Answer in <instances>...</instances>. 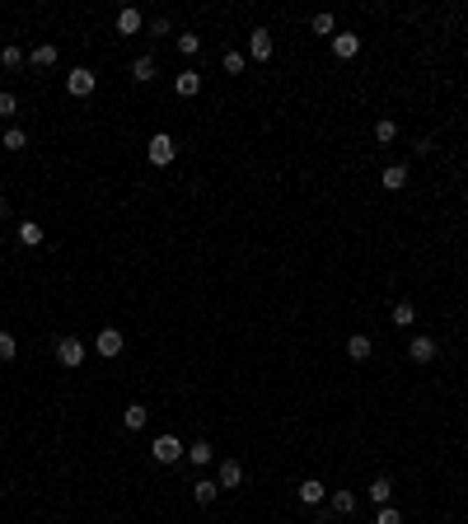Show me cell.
<instances>
[{
	"label": "cell",
	"instance_id": "12",
	"mask_svg": "<svg viewBox=\"0 0 468 524\" xmlns=\"http://www.w3.org/2000/svg\"><path fill=\"white\" fill-rule=\"evenodd\" d=\"M356 52H360V38H356V33H332V57L351 61Z\"/></svg>",
	"mask_w": 468,
	"mask_h": 524
},
{
	"label": "cell",
	"instance_id": "30",
	"mask_svg": "<svg viewBox=\"0 0 468 524\" xmlns=\"http://www.w3.org/2000/svg\"><path fill=\"white\" fill-rule=\"evenodd\" d=\"M15 356H19V337L0 333V361H15Z\"/></svg>",
	"mask_w": 468,
	"mask_h": 524
},
{
	"label": "cell",
	"instance_id": "9",
	"mask_svg": "<svg viewBox=\"0 0 468 524\" xmlns=\"http://www.w3.org/2000/svg\"><path fill=\"white\" fill-rule=\"evenodd\" d=\"M155 75H159V61H155V57H150V52L131 61V80H136V85H150V80H155Z\"/></svg>",
	"mask_w": 468,
	"mask_h": 524
},
{
	"label": "cell",
	"instance_id": "28",
	"mask_svg": "<svg viewBox=\"0 0 468 524\" xmlns=\"http://www.w3.org/2000/svg\"><path fill=\"white\" fill-rule=\"evenodd\" d=\"M197 47H202L197 33H178V52H183V57H197Z\"/></svg>",
	"mask_w": 468,
	"mask_h": 524
},
{
	"label": "cell",
	"instance_id": "10",
	"mask_svg": "<svg viewBox=\"0 0 468 524\" xmlns=\"http://www.w3.org/2000/svg\"><path fill=\"white\" fill-rule=\"evenodd\" d=\"M379 183H384V192H403L407 187V164H384Z\"/></svg>",
	"mask_w": 468,
	"mask_h": 524
},
{
	"label": "cell",
	"instance_id": "20",
	"mask_svg": "<svg viewBox=\"0 0 468 524\" xmlns=\"http://www.w3.org/2000/svg\"><path fill=\"white\" fill-rule=\"evenodd\" d=\"M140 24H145V19H140V10H122V15H117V33H122V38L140 33Z\"/></svg>",
	"mask_w": 468,
	"mask_h": 524
},
{
	"label": "cell",
	"instance_id": "25",
	"mask_svg": "<svg viewBox=\"0 0 468 524\" xmlns=\"http://www.w3.org/2000/svg\"><path fill=\"white\" fill-rule=\"evenodd\" d=\"M220 66H225V71H230V75H239V71H244V66H249V57H244V52H225V57H220Z\"/></svg>",
	"mask_w": 468,
	"mask_h": 524
},
{
	"label": "cell",
	"instance_id": "27",
	"mask_svg": "<svg viewBox=\"0 0 468 524\" xmlns=\"http://www.w3.org/2000/svg\"><path fill=\"white\" fill-rule=\"evenodd\" d=\"M309 29L328 38V33H337V19H332V15H314V19H309Z\"/></svg>",
	"mask_w": 468,
	"mask_h": 524
},
{
	"label": "cell",
	"instance_id": "16",
	"mask_svg": "<svg viewBox=\"0 0 468 524\" xmlns=\"http://www.w3.org/2000/svg\"><path fill=\"white\" fill-rule=\"evenodd\" d=\"M192 496H197V506H211V501L220 496V482L216 478H197L192 482Z\"/></svg>",
	"mask_w": 468,
	"mask_h": 524
},
{
	"label": "cell",
	"instance_id": "32",
	"mask_svg": "<svg viewBox=\"0 0 468 524\" xmlns=\"http://www.w3.org/2000/svg\"><path fill=\"white\" fill-rule=\"evenodd\" d=\"M374 524H403V515H398L393 506H379L374 510Z\"/></svg>",
	"mask_w": 468,
	"mask_h": 524
},
{
	"label": "cell",
	"instance_id": "17",
	"mask_svg": "<svg viewBox=\"0 0 468 524\" xmlns=\"http://www.w3.org/2000/svg\"><path fill=\"white\" fill-rule=\"evenodd\" d=\"M145 421H150V407H145V402H131V407L122 412V426H126V431H140Z\"/></svg>",
	"mask_w": 468,
	"mask_h": 524
},
{
	"label": "cell",
	"instance_id": "29",
	"mask_svg": "<svg viewBox=\"0 0 468 524\" xmlns=\"http://www.w3.org/2000/svg\"><path fill=\"white\" fill-rule=\"evenodd\" d=\"M24 145H29V136L19 126H5V150H24Z\"/></svg>",
	"mask_w": 468,
	"mask_h": 524
},
{
	"label": "cell",
	"instance_id": "31",
	"mask_svg": "<svg viewBox=\"0 0 468 524\" xmlns=\"http://www.w3.org/2000/svg\"><path fill=\"white\" fill-rule=\"evenodd\" d=\"M15 112H19V99L10 89H0V117H15Z\"/></svg>",
	"mask_w": 468,
	"mask_h": 524
},
{
	"label": "cell",
	"instance_id": "11",
	"mask_svg": "<svg viewBox=\"0 0 468 524\" xmlns=\"http://www.w3.org/2000/svg\"><path fill=\"white\" fill-rule=\"evenodd\" d=\"M295 496L305 501V506H319V501H328V487H323L319 478H305V482L295 487Z\"/></svg>",
	"mask_w": 468,
	"mask_h": 524
},
{
	"label": "cell",
	"instance_id": "14",
	"mask_svg": "<svg viewBox=\"0 0 468 524\" xmlns=\"http://www.w3.org/2000/svg\"><path fill=\"white\" fill-rule=\"evenodd\" d=\"M173 89H178V99H192V94H202V75L197 71H178Z\"/></svg>",
	"mask_w": 468,
	"mask_h": 524
},
{
	"label": "cell",
	"instance_id": "26",
	"mask_svg": "<svg viewBox=\"0 0 468 524\" xmlns=\"http://www.w3.org/2000/svg\"><path fill=\"white\" fill-rule=\"evenodd\" d=\"M24 61H29V57H24L15 43H10V47H0V66H10V71H15V66H24Z\"/></svg>",
	"mask_w": 468,
	"mask_h": 524
},
{
	"label": "cell",
	"instance_id": "3",
	"mask_svg": "<svg viewBox=\"0 0 468 524\" xmlns=\"http://www.w3.org/2000/svg\"><path fill=\"white\" fill-rule=\"evenodd\" d=\"M94 89H98V75L85 71V66H75V71L66 75V94H71V99H89Z\"/></svg>",
	"mask_w": 468,
	"mask_h": 524
},
{
	"label": "cell",
	"instance_id": "1",
	"mask_svg": "<svg viewBox=\"0 0 468 524\" xmlns=\"http://www.w3.org/2000/svg\"><path fill=\"white\" fill-rule=\"evenodd\" d=\"M145 159H150V164H159V169L178 159V145H173L169 131H155V136H150V145H145Z\"/></svg>",
	"mask_w": 468,
	"mask_h": 524
},
{
	"label": "cell",
	"instance_id": "23",
	"mask_svg": "<svg viewBox=\"0 0 468 524\" xmlns=\"http://www.w3.org/2000/svg\"><path fill=\"white\" fill-rule=\"evenodd\" d=\"M370 501H374V506H389V501H393V482L389 478H374L370 482Z\"/></svg>",
	"mask_w": 468,
	"mask_h": 524
},
{
	"label": "cell",
	"instance_id": "22",
	"mask_svg": "<svg viewBox=\"0 0 468 524\" xmlns=\"http://www.w3.org/2000/svg\"><path fill=\"white\" fill-rule=\"evenodd\" d=\"M374 140H379V145H393V140H398V122H393V117H379V122H374Z\"/></svg>",
	"mask_w": 468,
	"mask_h": 524
},
{
	"label": "cell",
	"instance_id": "7",
	"mask_svg": "<svg viewBox=\"0 0 468 524\" xmlns=\"http://www.w3.org/2000/svg\"><path fill=\"white\" fill-rule=\"evenodd\" d=\"M249 57H253V61H272V33H267V29H253L249 33Z\"/></svg>",
	"mask_w": 468,
	"mask_h": 524
},
{
	"label": "cell",
	"instance_id": "21",
	"mask_svg": "<svg viewBox=\"0 0 468 524\" xmlns=\"http://www.w3.org/2000/svg\"><path fill=\"white\" fill-rule=\"evenodd\" d=\"M393 323L412 328V323H417V305H412V300H398V305H393Z\"/></svg>",
	"mask_w": 468,
	"mask_h": 524
},
{
	"label": "cell",
	"instance_id": "13",
	"mask_svg": "<svg viewBox=\"0 0 468 524\" xmlns=\"http://www.w3.org/2000/svg\"><path fill=\"white\" fill-rule=\"evenodd\" d=\"M57 57H61L57 43H43V47H33V52H29V66H33V71H47V66H57Z\"/></svg>",
	"mask_w": 468,
	"mask_h": 524
},
{
	"label": "cell",
	"instance_id": "4",
	"mask_svg": "<svg viewBox=\"0 0 468 524\" xmlns=\"http://www.w3.org/2000/svg\"><path fill=\"white\" fill-rule=\"evenodd\" d=\"M57 361H61L66 370L85 365V342H80V337H61V342H57Z\"/></svg>",
	"mask_w": 468,
	"mask_h": 524
},
{
	"label": "cell",
	"instance_id": "8",
	"mask_svg": "<svg viewBox=\"0 0 468 524\" xmlns=\"http://www.w3.org/2000/svg\"><path fill=\"white\" fill-rule=\"evenodd\" d=\"M436 337H412L407 342V356H412V361H417V365H426V361H436Z\"/></svg>",
	"mask_w": 468,
	"mask_h": 524
},
{
	"label": "cell",
	"instance_id": "5",
	"mask_svg": "<svg viewBox=\"0 0 468 524\" xmlns=\"http://www.w3.org/2000/svg\"><path fill=\"white\" fill-rule=\"evenodd\" d=\"M216 482H220V492H234V487H244V463L220 459V468H216Z\"/></svg>",
	"mask_w": 468,
	"mask_h": 524
},
{
	"label": "cell",
	"instance_id": "6",
	"mask_svg": "<svg viewBox=\"0 0 468 524\" xmlns=\"http://www.w3.org/2000/svg\"><path fill=\"white\" fill-rule=\"evenodd\" d=\"M94 347H98V356H122V328H98V337H94Z\"/></svg>",
	"mask_w": 468,
	"mask_h": 524
},
{
	"label": "cell",
	"instance_id": "2",
	"mask_svg": "<svg viewBox=\"0 0 468 524\" xmlns=\"http://www.w3.org/2000/svg\"><path fill=\"white\" fill-rule=\"evenodd\" d=\"M183 454H187V445L178 435H155V445H150V459L155 463H178Z\"/></svg>",
	"mask_w": 468,
	"mask_h": 524
},
{
	"label": "cell",
	"instance_id": "15",
	"mask_svg": "<svg viewBox=\"0 0 468 524\" xmlns=\"http://www.w3.org/2000/svg\"><path fill=\"white\" fill-rule=\"evenodd\" d=\"M370 351H374V342L365 337V333H351V337H346V356H351V361H370Z\"/></svg>",
	"mask_w": 468,
	"mask_h": 524
},
{
	"label": "cell",
	"instance_id": "19",
	"mask_svg": "<svg viewBox=\"0 0 468 524\" xmlns=\"http://www.w3.org/2000/svg\"><path fill=\"white\" fill-rule=\"evenodd\" d=\"M183 459H192L197 468H206V463H216V449L206 445V440H197V445H187V454H183Z\"/></svg>",
	"mask_w": 468,
	"mask_h": 524
},
{
	"label": "cell",
	"instance_id": "33",
	"mask_svg": "<svg viewBox=\"0 0 468 524\" xmlns=\"http://www.w3.org/2000/svg\"><path fill=\"white\" fill-rule=\"evenodd\" d=\"M150 33H155V38H164V33H173V19H169V15H159L155 24H150Z\"/></svg>",
	"mask_w": 468,
	"mask_h": 524
},
{
	"label": "cell",
	"instance_id": "18",
	"mask_svg": "<svg viewBox=\"0 0 468 524\" xmlns=\"http://www.w3.org/2000/svg\"><path fill=\"white\" fill-rule=\"evenodd\" d=\"M328 506L337 510V515H351V510H356V492H346V487H337V492H328Z\"/></svg>",
	"mask_w": 468,
	"mask_h": 524
},
{
	"label": "cell",
	"instance_id": "24",
	"mask_svg": "<svg viewBox=\"0 0 468 524\" xmlns=\"http://www.w3.org/2000/svg\"><path fill=\"white\" fill-rule=\"evenodd\" d=\"M19 239H24L29 248H38L47 234H43V225H38V220H24V225H19Z\"/></svg>",
	"mask_w": 468,
	"mask_h": 524
}]
</instances>
